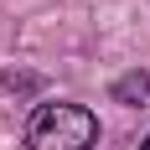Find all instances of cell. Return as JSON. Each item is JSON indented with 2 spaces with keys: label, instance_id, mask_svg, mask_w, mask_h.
I'll use <instances>...</instances> for the list:
<instances>
[{
  "label": "cell",
  "instance_id": "obj_1",
  "mask_svg": "<svg viewBox=\"0 0 150 150\" xmlns=\"http://www.w3.org/2000/svg\"><path fill=\"white\" fill-rule=\"evenodd\" d=\"M31 150H93L98 145V119L83 104H36L26 124Z\"/></svg>",
  "mask_w": 150,
  "mask_h": 150
},
{
  "label": "cell",
  "instance_id": "obj_3",
  "mask_svg": "<svg viewBox=\"0 0 150 150\" xmlns=\"http://www.w3.org/2000/svg\"><path fill=\"white\" fill-rule=\"evenodd\" d=\"M140 150H150V140H145V145H140Z\"/></svg>",
  "mask_w": 150,
  "mask_h": 150
},
{
  "label": "cell",
  "instance_id": "obj_2",
  "mask_svg": "<svg viewBox=\"0 0 150 150\" xmlns=\"http://www.w3.org/2000/svg\"><path fill=\"white\" fill-rule=\"evenodd\" d=\"M114 98L129 109H150V73H124L114 83Z\"/></svg>",
  "mask_w": 150,
  "mask_h": 150
}]
</instances>
